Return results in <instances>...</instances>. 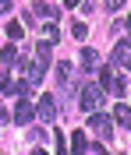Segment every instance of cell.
Masks as SVG:
<instances>
[{
    "label": "cell",
    "instance_id": "1",
    "mask_svg": "<svg viewBox=\"0 0 131 155\" xmlns=\"http://www.w3.org/2000/svg\"><path fill=\"white\" fill-rule=\"evenodd\" d=\"M103 102H106V88L85 81V85H81V92H78V106H81V113H96Z\"/></svg>",
    "mask_w": 131,
    "mask_h": 155
},
{
    "label": "cell",
    "instance_id": "2",
    "mask_svg": "<svg viewBox=\"0 0 131 155\" xmlns=\"http://www.w3.org/2000/svg\"><path fill=\"white\" fill-rule=\"evenodd\" d=\"M99 85L106 88L113 99H121V95H124V78H121V74H113V64L99 71Z\"/></svg>",
    "mask_w": 131,
    "mask_h": 155
},
{
    "label": "cell",
    "instance_id": "3",
    "mask_svg": "<svg viewBox=\"0 0 131 155\" xmlns=\"http://www.w3.org/2000/svg\"><path fill=\"white\" fill-rule=\"evenodd\" d=\"M89 127L96 130V137H103V141H106V137H113V116L99 113V109H96V113H89Z\"/></svg>",
    "mask_w": 131,
    "mask_h": 155
},
{
    "label": "cell",
    "instance_id": "4",
    "mask_svg": "<svg viewBox=\"0 0 131 155\" xmlns=\"http://www.w3.org/2000/svg\"><path fill=\"white\" fill-rule=\"evenodd\" d=\"M113 67H131V39H121V42H113Z\"/></svg>",
    "mask_w": 131,
    "mask_h": 155
},
{
    "label": "cell",
    "instance_id": "5",
    "mask_svg": "<svg viewBox=\"0 0 131 155\" xmlns=\"http://www.w3.org/2000/svg\"><path fill=\"white\" fill-rule=\"evenodd\" d=\"M36 116H39L43 124H53L57 120V95H43L39 106H36Z\"/></svg>",
    "mask_w": 131,
    "mask_h": 155
},
{
    "label": "cell",
    "instance_id": "6",
    "mask_svg": "<svg viewBox=\"0 0 131 155\" xmlns=\"http://www.w3.org/2000/svg\"><path fill=\"white\" fill-rule=\"evenodd\" d=\"M21 71H25V81H29V85L36 88V85L43 81V74H46L50 67H43L39 60H36V64H29V57H25V60H21Z\"/></svg>",
    "mask_w": 131,
    "mask_h": 155
},
{
    "label": "cell",
    "instance_id": "7",
    "mask_svg": "<svg viewBox=\"0 0 131 155\" xmlns=\"http://www.w3.org/2000/svg\"><path fill=\"white\" fill-rule=\"evenodd\" d=\"M32 116H36L32 102H29V99H18V106H14V124H18V127H25V124L32 120Z\"/></svg>",
    "mask_w": 131,
    "mask_h": 155
},
{
    "label": "cell",
    "instance_id": "8",
    "mask_svg": "<svg viewBox=\"0 0 131 155\" xmlns=\"http://www.w3.org/2000/svg\"><path fill=\"white\" fill-rule=\"evenodd\" d=\"M36 60H39L43 67H50V60H53V39H39V42H36Z\"/></svg>",
    "mask_w": 131,
    "mask_h": 155
},
{
    "label": "cell",
    "instance_id": "9",
    "mask_svg": "<svg viewBox=\"0 0 131 155\" xmlns=\"http://www.w3.org/2000/svg\"><path fill=\"white\" fill-rule=\"evenodd\" d=\"M71 78H74V67H71V64H57V81H60L64 92L71 88Z\"/></svg>",
    "mask_w": 131,
    "mask_h": 155
},
{
    "label": "cell",
    "instance_id": "10",
    "mask_svg": "<svg viewBox=\"0 0 131 155\" xmlns=\"http://www.w3.org/2000/svg\"><path fill=\"white\" fill-rule=\"evenodd\" d=\"M113 120H117L121 127H131V106H124V102H117V106H113Z\"/></svg>",
    "mask_w": 131,
    "mask_h": 155
},
{
    "label": "cell",
    "instance_id": "11",
    "mask_svg": "<svg viewBox=\"0 0 131 155\" xmlns=\"http://www.w3.org/2000/svg\"><path fill=\"white\" fill-rule=\"evenodd\" d=\"M78 60H81V67L89 71V67H96V64H99V53H96V49H89V46H81Z\"/></svg>",
    "mask_w": 131,
    "mask_h": 155
},
{
    "label": "cell",
    "instance_id": "12",
    "mask_svg": "<svg viewBox=\"0 0 131 155\" xmlns=\"http://www.w3.org/2000/svg\"><path fill=\"white\" fill-rule=\"evenodd\" d=\"M32 11H36V14H39L43 21H46V18H57V14H53V7L46 4V0H36V4H32Z\"/></svg>",
    "mask_w": 131,
    "mask_h": 155
},
{
    "label": "cell",
    "instance_id": "13",
    "mask_svg": "<svg viewBox=\"0 0 131 155\" xmlns=\"http://www.w3.org/2000/svg\"><path fill=\"white\" fill-rule=\"evenodd\" d=\"M85 145H89L85 141V130H74L71 134V152H85Z\"/></svg>",
    "mask_w": 131,
    "mask_h": 155
},
{
    "label": "cell",
    "instance_id": "14",
    "mask_svg": "<svg viewBox=\"0 0 131 155\" xmlns=\"http://www.w3.org/2000/svg\"><path fill=\"white\" fill-rule=\"evenodd\" d=\"M14 60H18V53H14V46H4V49H0V64H4V67H11Z\"/></svg>",
    "mask_w": 131,
    "mask_h": 155
},
{
    "label": "cell",
    "instance_id": "15",
    "mask_svg": "<svg viewBox=\"0 0 131 155\" xmlns=\"http://www.w3.org/2000/svg\"><path fill=\"white\" fill-rule=\"evenodd\" d=\"M7 35H11V39H21V35H25L21 21H11V25H7Z\"/></svg>",
    "mask_w": 131,
    "mask_h": 155
},
{
    "label": "cell",
    "instance_id": "16",
    "mask_svg": "<svg viewBox=\"0 0 131 155\" xmlns=\"http://www.w3.org/2000/svg\"><path fill=\"white\" fill-rule=\"evenodd\" d=\"M71 32H74V39H85V35H89V25H85V21H74Z\"/></svg>",
    "mask_w": 131,
    "mask_h": 155
},
{
    "label": "cell",
    "instance_id": "17",
    "mask_svg": "<svg viewBox=\"0 0 131 155\" xmlns=\"http://www.w3.org/2000/svg\"><path fill=\"white\" fill-rule=\"evenodd\" d=\"M106 7H110V11H121V7H124V0H106Z\"/></svg>",
    "mask_w": 131,
    "mask_h": 155
},
{
    "label": "cell",
    "instance_id": "18",
    "mask_svg": "<svg viewBox=\"0 0 131 155\" xmlns=\"http://www.w3.org/2000/svg\"><path fill=\"white\" fill-rule=\"evenodd\" d=\"M7 120H11V113H7V109H0V127H7Z\"/></svg>",
    "mask_w": 131,
    "mask_h": 155
},
{
    "label": "cell",
    "instance_id": "19",
    "mask_svg": "<svg viewBox=\"0 0 131 155\" xmlns=\"http://www.w3.org/2000/svg\"><path fill=\"white\" fill-rule=\"evenodd\" d=\"M4 11H11V0H0V14H4Z\"/></svg>",
    "mask_w": 131,
    "mask_h": 155
},
{
    "label": "cell",
    "instance_id": "20",
    "mask_svg": "<svg viewBox=\"0 0 131 155\" xmlns=\"http://www.w3.org/2000/svg\"><path fill=\"white\" fill-rule=\"evenodd\" d=\"M78 4H81V0H64V7H78Z\"/></svg>",
    "mask_w": 131,
    "mask_h": 155
},
{
    "label": "cell",
    "instance_id": "21",
    "mask_svg": "<svg viewBox=\"0 0 131 155\" xmlns=\"http://www.w3.org/2000/svg\"><path fill=\"white\" fill-rule=\"evenodd\" d=\"M128 28H131V14H128Z\"/></svg>",
    "mask_w": 131,
    "mask_h": 155
}]
</instances>
